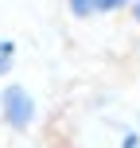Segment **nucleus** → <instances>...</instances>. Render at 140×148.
<instances>
[{
    "instance_id": "f257e3e1",
    "label": "nucleus",
    "mask_w": 140,
    "mask_h": 148,
    "mask_svg": "<svg viewBox=\"0 0 140 148\" xmlns=\"http://www.w3.org/2000/svg\"><path fill=\"white\" fill-rule=\"evenodd\" d=\"M39 117V105L35 97H31L27 86H20V82H8L4 90H0V121H4L12 133H27L31 125H35Z\"/></svg>"
},
{
    "instance_id": "39448f33",
    "label": "nucleus",
    "mask_w": 140,
    "mask_h": 148,
    "mask_svg": "<svg viewBox=\"0 0 140 148\" xmlns=\"http://www.w3.org/2000/svg\"><path fill=\"white\" fill-rule=\"evenodd\" d=\"M128 4H132V20L140 23V0H128Z\"/></svg>"
},
{
    "instance_id": "7ed1b4c3",
    "label": "nucleus",
    "mask_w": 140,
    "mask_h": 148,
    "mask_svg": "<svg viewBox=\"0 0 140 148\" xmlns=\"http://www.w3.org/2000/svg\"><path fill=\"white\" fill-rule=\"evenodd\" d=\"M16 55H20L16 39L0 35V78H8V74H12V66H16Z\"/></svg>"
},
{
    "instance_id": "f03ea898",
    "label": "nucleus",
    "mask_w": 140,
    "mask_h": 148,
    "mask_svg": "<svg viewBox=\"0 0 140 148\" xmlns=\"http://www.w3.org/2000/svg\"><path fill=\"white\" fill-rule=\"evenodd\" d=\"M128 0H66V12L74 20H97V16H109V12H121Z\"/></svg>"
},
{
    "instance_id": "20e7f679",
    "label": "nucleus",
    "mask_w": 140,
    "mask_h": 148,
    "mask_svg": "<svg viewBox=\"0 0 140 148\" xmlns=\"http://www.w3.org/2000/svg\"><path fill=\"white\" fill-rule=\"evenodd\" d=\"M121 148H140V133H125V140H121Z\"/></svg>"
}]
</instances>
